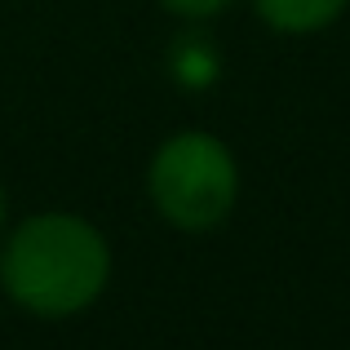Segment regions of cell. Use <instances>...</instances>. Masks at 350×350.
I'll use <instances>...</instances> for the list:
<instances>
[{
	"label": "cell",
	"instance_id": "cell-1",
	"mask_svg": "<svg viewBox=\"0 0 350 350\" xmlns=\"http://www.w3.org/2000/svg\"><path fill=\"white\" fill-rule=\"evenodd\" d=\"M111 284V244L80 213H31L0 239V288L36 319H71Z\"/></svg>",
	"mask_w": 350,
	"mask_h": 350
},
{
	"label": "cell",
	"instance_id": "cell-2",
	"mask_svg": "<svg viewBox=\"0 0 350 350\" xmlns=\"http://www.w3.org/2000/svg\"><path fill=\"white\" fill-rule=\"evenodd\" d=\"M146 191H151L155 213L178 231H213L226 222L239 200V164L222 137L204 129H182L146 169Z\"/></svg>",
	"mask_w": 350,
	"mask_h": 350
},
{
	"label": "cell",
	"instance_id": "cell-3",
	"mask_svg": "<svg viewBox=\"0 0 350 350\" xmlns=\"http://www.w3.org/2000/svg\"><path fill=\"white\" fill-rule=\"evenodd\" d=\"M262 23L280 36H310L324 31L342 18V9L350 0H253Z\"/></svg>",
	"mask_w": 350,
	"mask_h": 350
},
{
	"label": "cell",
	"instance_id": "cell-4",
	"mask_svg": "<svg viewBox=\"0 0 350 350\" xmlns=\"http://www.w3.org/2000/svg\"><path fill=\"white\" fill-rule=\"evenodd\" d=\"M217 62H222L217 58V44L204 31H182L169 49V67L182 85H213Z\"/></svg>",
	"mask_w": 350,
	"mask_h": 350
},
{
	"label": "cell",
	"instance_id": "cell-5",
	"mask_svg": "<svg viewBox=\"0 0 350 350\" xmlns=\"http://www.w3.org/2000/svg\"><path fill=\"white\" fill-rule=\"evenodd\" d=\"M169 14H178V18H191V23H204V18H213V14H222L231 0H160Z\"/></svg>",
	"mask_w": 350,
	"mask_h": 350
},
{
	"label": "cell",
	"instance_id": "cell-6",
	"mask_svg": "<svg viewBox=\"0 0 350 350\" xmlns=\"http://www.w3.org/2000/svg\"><path fill=\"white\" fill-rule=\"evenodd\" d=\"M5 217H9V200H5V187H0V239H5Z\"/></svg>",
	"mask_w": 350,
	"mask_h": 350
}]
</instances>
